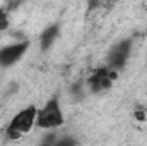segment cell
<instances>
[{"label": "cell", "mask_w": 147, "mask_h": 146, "mask_svg": "<svg viewBox=\"0 0 147 146\" xmlns=\"http://www.w3.org/2000/svg\"><path fill=\"white\" fill-rule=\"evenodd\" d=\"M70 93H72L74 96L80 98V96H82V84H80V83H75L72 88H70Z\"/></svg>", "instance_id": "obj_10"}, {"label": "cell", "mask_w": 147, "mask_h": 146, "mask_svg": "<svg viewBox=\"0 0 147 146\" xmlns=\"http://www.w3.org/2000/svg\"><path fill=\"white\" fill-rule=\"evenodd\" d=\"M63 113L60 108L58 98H51L45 103V107L38 110L36 115V126L41 129H57L63 124Z\"/></svg>", "instance_id": "obj_2"}, {"label": "cell", "mask_w": 147, "mask_h": 146, "mask_svg": "<svg viewBox=\"0 0 147 146\" xmlns=\"http://www.w3.org/2000/svg\"><path fill=\"white\" fill-rule=\"evenodd\" d=\"M146 12H147V9H146Z\"/></svg>", "instance_id": "obj_11"}, {"label": "cell", "mask_w": 147, "mask_h": 146, "mask_svg": "<svg viewBox=\"0 0 147 146\" xmlns=\"http://www.w3.org/2000/svg\"><path fill=\"white\" fill-rule=\"evenodd\" d=\"M43 146H79L77 139L72 136H55V134H50L46 136Z\"/></svg>", "instance_id": "obj_7"}, {"label": "cell", "mask_w": 147, "mask_h": 146, "mask_svg": "<svg viewBox=\"0 0 147 146\" xmlns=\"http://www.w3.org/2000/svg\"><path fill=\"white\" fill-rule=\"evenodd\" d=\"M130 52H132V41L130 40H123L120 41L118 45L113 46V50L110 52V57H108V67L113 71H121L130 57Z\"/></svg>", "instance_id": "obj_4"}, {"label": "cell", "mask_w": 147, "mask_h": 146, "mask_svg": "<svg viewBox=\"0 0 147 146\" xmlns=\"http://www.w3.org/2000/svg\"><path fill=\"white\" fill-rule=\"evenodd\" d=\"M36 115H38V108L34 105H29V107L22 108L9 122V126L5 129V136L9 139H19L21 136L29 132L31 127L36 124Z\"/></svg>", "instance_id": "obj_1"}, {"label": "cell", "mask_w": 147, "mask_h": 146, "mask_svg": "<svg viewBox=\"0 0 147 146\" xmlns=\"http://www.w3.org/2000/svg\"><path fill=\"white\" fill-rule=\"evenodd\" d=\"M134 117H135V120L137 122H144L147 119V110H146V107H135V110H134Z\"/></svg>", "instance_id": "obj_9"}, {"label": "cell", "mask_w": 147, "mask_h": 146, "mask_svg": "<svg viewBox=\"0 0 147 146\" xmlns=\"http://www.w3.org/2000/svg\"><path fill=\"white\" fill-rule=\"evenodd\" d=\"M7 28H9V12H7V9L0 7V33L5 31Z\"/></svg>", "instance_id": "obj_8"}, {"label": "cell", "mask_w": 147, "mask_h": 146, "mask_svg": "<svg viewBox=\"0 0 147 146\" xmlns=\"http://www.w3.org/2000/svg\"><path fill=\"white\" fill-rule=\"evenodd\" d=\"M29 48L28 41H21V43H14V45H7L0 50V67H10L12 64H16Z\"/></svg>", "instance_id": "obj_5"}, {"label": "cell", "mask_w": 147, "mask_h": 146, "mask_svg": "<svg viewBox=\"0 0 147 146\" xmlns=\"http://www.w3.org/2000/svg\"><path fill=\"white\" fill-rule=\"evenodd\" d=\"M118 72L110 69L108 65L106 67H98L94 72L91 74V77L87 79V86L92 93H101V91H106L113 86V83L116 81Z\"/></svg>", "instance_id": "obj_3"}, {"label": "cell", "mask_w": 147, "mask_h": 146, "mask_svg": "<svg viewBox=\"0 0 147 146\" xmlns=\"http://www.w3.org/2000/svg\"><path fill=\"white\" fill-rule=\"evenodd\" d=\"M58 33H60V26L58 24H51V26H48L43 33H41V38H39V46H41V50L45 52V50H48L51 45H53V41L57 40L58 36Z\"/></svg>", "instance_id": "obj_6"}]
</instances>
